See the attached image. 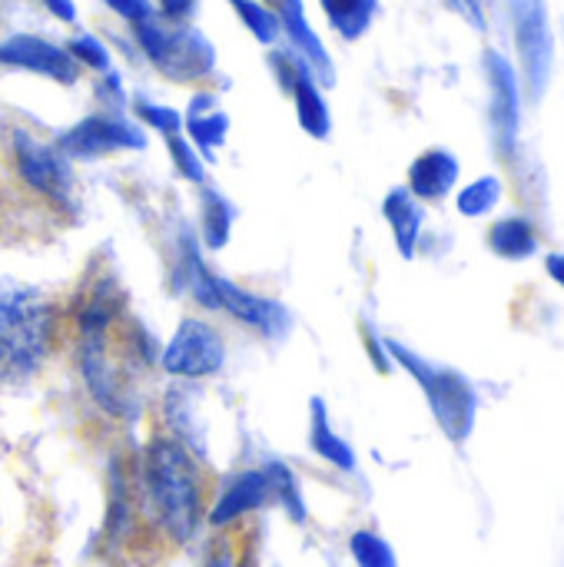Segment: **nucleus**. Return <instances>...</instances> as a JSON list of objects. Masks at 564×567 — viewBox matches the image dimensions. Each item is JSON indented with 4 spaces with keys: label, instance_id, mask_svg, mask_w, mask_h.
<instances>
[{
    "label": "nucleus",
    "instance_id": "f257e3e1",
    "mask_svg": "<svg viewBox=\"0 0 564 567\" xmlns=\"http://www.w3.org/2000/svg\"><path fill=\"white\" fill-rule=\"evenodd\" d=\"M76 365L80 375L110 415H130L140 402V385L150 369V339L126 309V292L113 272H93L73 302Z\"/></svg>",
    "mask_w": 564,
    "mask_h": 567
},
{
    "label": "nucleus",
    "instance_id": "f03ea898",
    "mask_svg": "<svg viewBox=\"0 0 564 567\" xmlns=\"http://www.w3.org/2000/svg\"><path fill=\"white\" fill-rule=\"evenodd\" d=\"M136 495L153 528L183 545L196 535L206 512V475L199 462L176 439H153L143 449L136 472Z\"/></svg>",
    "mask_w": 564,
    "mask_h": 567
},
{
    "label": "nucleus",
    "instance_id": "7ed1b4c3",
    "mask_svg": "<svg viewBox=\"0 0 564 567\" xmlns=\"http://www.w3.org/2000/svg\"><path fill=\"white\" fill-rule=\"evenodd\" d=\"M60 336L57 302L20 279H0V382H27L53 355Z\"/></svg>",
    "mask_w": 564,
    "mask_h": 567
},
{
    "label": "nucleus",
    "instance_id": "20e7f679",
    "mask_svg": "<svg viewBox=\"0 0 564 567\" xmlns=\"http://www.w3.org/2000/svg\"><path fill=\"white\" fill-rule=\"evenodd\" d=\"M180 262H183L180 269H183V276H186V289H189V296H193L203 309H209V312H226V316H233L236 322L249 326L253 332H259V336H266V339H283L286 329L293 326L289 312H286L276 299H263V296H256V292H249V289L233 286L229 279L209 272V269L203 266V259L196 256L193 243L183 246V259H180Z\"/></svg>",
    "mask_w": 564,
    "mask_h": 567
},
{
    "label": "nucleus",
    "instance_id": "39448f33",
    "mask_svg": "<svg viewBox=\"0 0 564 567\" xmlns=\"http://www.w3.org/2000/svg\"><path fill=\"white\" fill-rule=\"evenodd\" d=\"M386 352L422 385L429 409H432L435 422L442 425V432L452 442H465L472 435L475 412H479V395H475L472 382L462 372L435 365V362L416 355L412 349H406L399 342H386Z\"/></svg>",
    "mask_w": 564,
    "mask_h": 567
},
{
    "label": "nucleus",
    "instance_id": "423d86ee",
    "mask_svg": "<svg viewBox=\"0 0 564 567\" xmlns=\"http://www.w3.org/2000/svg\"><path fill=\"white\" fill-rule=\"evenodd\" d=\"M7 156L20 186H27L37 199L50 203L57 213H73V173L70 159L60 153L57 143H47L23 126H10Z\"/></svg>",
    "mask_w": 564,
    "mask_h": 567
},
{
    "label": "nucleus",
    "instance_id": "0eeeda50",
    "mask_svg": "<svg viewBox=\"0 0 564 567\" xmlns=\"http://www.w3.org/2000/svg\"><path fill=\"white\" fill-rule=\"evenodd\" d=\"M136 40L143 47V53L153 60V66L160 73H166L176 83H189V80H203L213 73L216 66V53L209 47V40L183 23H160L156 13L143 23L133 27Z\"/></svg>",
    "mask_w": 564,
    "mask_h": 567
},
{
    "label": "nucleus",
    "instance_id": "6e6552de",
    "mask_svg": "<svg viewBox=\"0 0 564 567\" xmlns=\"http://www.w3.org/2000/svg\"><path fill=\"white\" fill-rule=\"evenodd\" d=\"M515 50L522 63V86L532 103H539L552 83V63H555V40H552V20L545 0H505Z\"/></svg>",
    "mask_w": 564,
    "mask_h": 567
},
{
    "label": "nucleus",
    "instance_id": "1a4fd4ad",
    "mask_svg": "<svg viewBox=\"0 0 564 567\" xmlns=\"http://www.w3.org/2000/svg\"><path fill=\"white\" fill-rule=\"evenodd\" d=\"M482 70H485V83H489L492 146H495L499 156L509 159L515 153V146H519V126H522V83H519V70L499 50H485Z\"/></svg>",
    "mask_w": 564,
    "mask_h": 567
},
{
    "label": "nucleus",
    "instance_id": "9d476101",
    "mask_svg": "<svg viewBox=\"0 0 564 567\" xmlns=\"http://www.w3.org/2000/svg\"><path fill=\"white\" fill-rule=\"evenodd\" d=\"M226 346L206 319H183L160 355V369L173 379H209L223 369Z\"/></svg>",
    "mask_w": 564,
    "mask_h": 567
},
{
    "label": "nucleus",
    "instance_id": "9b49d317",
    "mask_svg": "<svg viewBox=\"0 0 564 567\" xmlns=\"http://www.w3.org/2000/svg\"><path fill=\"white\" fill-rule=\"evenodd\" d=\"M60 153L66 159H96L116 150H140L143 136L136 126H130L126 120L113 116V113H93L86 120H80L76 126H70L60 140H57Z\"/></svg>",
    "mask_w": 564,
    "mask_h": 567
},
{
    "label": "nucleus",
    "instance_id": "f8f14e48",
    "mask_svg": "<svg viewBox=\"0 0 564 567\" xmlns=\"http://www.w3.org/2000/svg\"><path fill=\"white\" fill-rule=\"evenodd\" d=\"M0 63L7 66H20L40 76H50L63 86H73L80 80V63L70 56V50L43 40V37H30V33H13L0 43Z\"/></svg>",
    "mask_w": 564,
    "mask_h": 567
},
{
    "label": "nucleus",
    "instance_id": "ddd939ff",
    "mask_svg": "<svg viewBox=\"0 0 564 567\" xmlns=\"http://www.w3.org/2000/svg\"><path fill=\"white\" fill-rule=\"evenodd\" d=\"M273 66H276L283 86H286V90L293 93V100H296V116H299L302 130H306L309 136H316V140L329 136V126H332V123H329V106H326V100H322L316 80H312V70H309L299 56H286V53H276V56H273Z\"/></svg>",
    "mask_w": 564,
    "mask_h": 567
},
{
    "label": "nucleus",
    "instance_id": "4468645a",
    "mask_svg": "<svg viewBox=\"0 0 564 567\" xmlns=\"http://www.w3.org/2000/svg\"><path fill=\"white\" fill-rule=\"evenodd\" d=\"M269 10L276 13V20H279V27L289 33V40L296 43V53L306 56L309 70H312L316 76H322L326 86H332V83H336L332 60H329L322 40L316 37V30L309 27L306 10H302V0H269Z\"/></svg>",
    "mask_w": 564,
    "mask_h": 567
},
{
    "label": "nucleus",
    "instance_id": "2eb2a0df",
    "mask_svg": "<svg viewBox=\"0 0 564 567\" xmlns=\"http://www.w3.org/2000/svg\"><path fill=\"white\" fill-rule=\"evenodd\" d=\"M266 502H276V488H273V478H269V468L263 472H243L236 475L223 495L216 498L213 512H209V522L213 525H229L256 508H263Z\"/></svg>",
    "mask_w": 564,
    "mask_h": 567
},
{
    "label": "nucleus",
    "instance_id": "dca6fc26",
    "mask_svg": "<svg viewBox=\"0 0 564 567\" xmlns=\"http://www.w3.org/2000/svg\"><path fill=\"white\" fill-rule=\"evenodd\" d=\"M459 159L455 153L449 150H425L422 156H416V163L409 166V193L416 199H425V203H439L445 199L455 183H459Z\"/></svg>",
    "mask_w": 564,
    "mask_h": 567
},
{
    "label": "nucleus",
    "instance_id": "f3484780",
    "mask_svg": "<svg viewBox=\"0 0 564 567\" xmlns=\"http://www.w3.org/2000/svg\"><path fill=\"white\" fill-rule=\"evenodd\" d=\"M382 213H386V223L392 226V236H396V246L406 259L416 256V243H419V233H422V223H425V213L419 206V199L399 186L386 196L382 203Z\"/></svg>",
    "mask_w": 564,
    "mask_h": 567
},
{
    "label": "nucleus",
    "instance_id": "a211bd4d",
    "mask_svg": "<svg viewBox=\"0 0 564 567\" xmlns=\"http://www.w3.org/2000/svg\"><path fill=\"white\" fill-rule=\"evenodd\" d=\"M489 249L499 259L522 262L539 252V233L525 216H505L489 226Z\"/></svg>",
    "mask_w": 564,
    "mask_h": 567
},
{
    "label": "nucleus",
    "instance_id": "6ab92c4d",
    "mask_svg": "<svg viewBox=\"0 0 564 567\" xmlns=\"http://www.w3.org/2000/svg\"><path fill=\"white\" fill-rule=\"evenodd\" d=\"M319 3L329 17L332 30L346 40H359L379 10V0H319Z\"/></svg>",
    "mask_w": 564,
    "mask_h": 567
},
{
    "label": "nucleus",
    "instance_id": "aec40b11",
    "mask_svg": "<svg viewBox=\"0 0 564 567\" xmlns=\"http://www.w3.org/2000/svg\"><path fill=\"white\" fill-rule=\"evenodd\" d=\"M309 439H312L316 455H322V458L332 462L336 468H342V472H352V468H356V455H352V449L329 429L322 402H312V435H309Z\"/></svg>",
    "mask_w": 564,
    "mask_h": 567
},
{
    "label": "nucleus",
    "instance_id": "412c9836",
    "mask_svg": "<svg viewBox=\"0 0 564 567\" xmlns=\"http://www.w3.org/2000/svg\"><path fill=\"white\" fill-rule=\"evenodd\" d=\"M499 199H502V179H499V176H482V179L469 183V186L459 193L455 206H459L462 216L479 219V216L492 213V209L499 206Z\"/></svg>",
    "mask_w": 564,
    "mask_h": 567
},
{
    "label": "nucleus",
    "instance_id": "4be33fe9",
    "mask_svg": "<svg viewBox=\"0 0 564 567\" xmlns=\"http://www.w3.org/2000/svg\"><path fill=\"white\" fill-rule=\"evenodd\" d=\"M229 226H233V206L219 193L206 189L203 193V239H206V246L209 249L226 246Z\"/></svg>",
    "mask_w": 564,
    "mask_h": 567
},
{
    "label": "nucleus",
    "instance_id": "5701e85b",
    "mask_svg": "<svg viewBox=\"0 0 564 567\" xmlns=\"http://www.w3.org/2000/svg\"><path fill=\"white\" fill-rule=\"evenodd\" d=\"M349 551H352V558H356L359 567H396L392 548L379 535H372V532H356L352 542H349Z\"/></svg>",
    "mask_w": 564,
    "mask_h": 567
},
{
    "label": "nucleus",
    "instance_id": "b1692460",
    "mask_svg": "<svg viewBox=\"0 0 564 567\" xmlns=\"http://www.w3.org/2000/svg\"><path fill=\"white\" fill-rule=\"evenodd\" d=\"M236 7V13L243 17V23L256 33L259 43H273L279 37V20L269 7L256 3V0H229Z\"/></svg>",
    "mask_w": 564,
    "mask_h": 567
},
{
    "label": "nucleus",
    "instance_id": "393cba45",
    "mask_svg": "<svg viewBox=\"0 0 564 567\" xmlns=\"http://www.w3.org/2000/svg\"><path fill=\"white\" fill-rule=\"evenodd\" d=\"M226 126H229V120L223 116V113H206V116H189V136L206 150V153H213L219 143H223V136H226Z\"/></svg>",
    "mask_w": 564,
    "mask_h": 567
},
{
    "label": "nucleus",
    "instance_id": "a878e982",
    "mask_svg": "<svg viewBox=\"0 0 564 567\" xmlns=\"http://www.w3.org/2000/svg\"><path fill=\"white\" fill-rule=\"evenodd\" d=\"M70 56H73L76 63L93 66V70H110V53H106L103 43H100L96 37H90V33H80V37L70 40Z\"/></svg>",
    "mask_w": 564,
    "mask_h": 567
},
{
    "label": "nucleus",
    "instance_id": "bb28decb",
    "mask_svg": "<svg viewBox=\"0 0 564 567\" xmlns=\"http://www.w3.org/2000/svg\"><path fill=\"white\" fill-rule=\"evenodd\" d=\"M170 153H173V159H176V169L186 176V179H193V183H203V163H199V156L189 150V143L186 140H180V136H170Z\"/></svg>",
    "mask_w": 564,
    "mask_h": 567
},
{
    "label": "nucleus",
    "instance_id": "cd10ccee",
    "mask_svg": "<svg viewBox=\"0 0 564 567\" xmlns=\"http://www.w3.org/2000/svg\"><path fill=\"white\" fill-rule=\"evenodd\" d=\"M136 113L146 120V123H153L156 130H163L166 136H176L180 133V126H183V120H180V113L176 110H170V106H153V103H136Z\"/></svg>",
    "mask_w": 564,
    "mask_h": 567
},
{
    "label": "nucleus",
    "instance_id": "c85d7f7f",
    "mask_svg": "<svg viewBox=\"0 0 564 567\" xmlns=\"http://www.w3.org/2000/svg\"><path fill=\"white\" fill-rule=\"evenodd\" d=\"M103 3H106L110 10H116L120 17H126L133 27L153 17V7H150V0H103Z\"/></svg>",
    "mask_w": 564,
    "mask_h": 567
},
{
    "label": "nucleus",
    "instance_id": "c756f323",
    "mask_svg": "<svg viewBox=\"0 0 564 567\" xmlns=\"http://www.w3.org/2000/svg\"><path fill=\"white\" fill-rule=\"evenodd\" d=\"M449 7H452L462 20H469L475 30H485V27H489L485 10H482V0H449Z\"/></svg>",
    "mask_w": 564,
    "mask_h": 567
},
{
    "label": "nucleus",
    "instance_id": "7c9ffc66",
    "mask_svg": "<svg viewBox=\"0 0 564 567\" xmlns=\"http://www.w3.org/2000/svg\"><path fill=\"white\" fill-rule=\"evenodd\" d=\"M196 0H160V13L166 23H183L193 13Z\"/></svg>",
    "mask_w": 564,
    "mask_h": 567
},
{
    "label": "nucleus",
    "instance_id": "2f4dec72",
    "mask_svg": "<svg viewBox=\"0 0 564 567\" xmlns=\"http://www.w3.org/2000/svg\"><path fill=\"white\" fill-rule=\"evenodd\" d=\"M43 3H47V10H50L53 17H60V20H66V23H73V20H76L73 0H43Z\"/></svg>",
    "mask_w": 564,
    "mask_h": 567
},
{
    "label": "nucleus",
    "instance_id": "473e14b6",
    "mask_svg": "<svg viewBox=\"0 0 564 567\" xmlns=\"http://www.w3.org/2000/svg\"><path fill=\"white\" fill-rule=\"evenodd\" d=\"M545 269H548V276L564 289V252H552V256L545 259Z\"/></svg>",
    "mask_w": 564,
    "mask_h": 567
},
{
    "label": "nucleus",
    "instance_id": "72a5a7b5",
    "mask_svg": "<svg viewBox=\"0 0 564 567\" xmlns=\"http://www.w3.org/2000/svg\"><path fill=\"white\" fill-rule=\"evenodd\" d=\"M562 33H564V17H562Z\"/></svg>",
    "mask_w": 564,
    "mask_h": 567
},
{
    "label": "nucleus",
    "instance_id": "f704fd0d",
    "mask_svg": "<svg viewBox=\"0 0 564 567\" xmlns=\"http://www.w3.org/2000/svg\"><path fill=\"white\" fill-rule=\"evenodd\" d=\"M0 223H3V216H0Z\"/></svg>",
    "mask_w": 564,
    "mask_h": 567
}]
</instances>
